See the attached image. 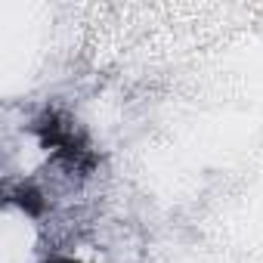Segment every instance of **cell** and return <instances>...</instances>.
<instances>
[{"mask_svg": "<svg viewBox=\"0 0 263 263\" xmlns=\"http://www.w3.org/2000/svg\"><path fill=\"white\" fill-rule=\"evenodd\" d=\"M50 263H74V260H50Z\"/></svg>", "mask_w": 263, "mask_h": 263, "instance_id": "1", "label": "cell"}]
</instances>
